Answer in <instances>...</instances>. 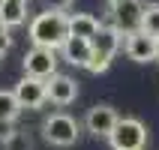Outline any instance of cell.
I'll list each match as a JSON object with an SVG mask.
<instances>
[{"label":"cell","instance_id":"1","mask_svg":"<svg viewBox=\"0 0 159 150\" xmlns=\"http://www.w3.org/2000/svg\"><path fill=\"white\" fill-rule=\"evenodd\" d=\"M69 39V15L57 9H45L30 21V42L39 48H63Z\"/></svg>","mask_w":159,"mask_h":150},{"label":"cell","instance_id":"2","mask_svg":"<svg viewBox=\"0 0 159 150\" xmlns=\"http://www.w3.org/2000/svg\"><path fill=\"white\" fill-rule=\"evenodd\" d=\"M123 39L126 36L117 30V27H111V24H102V30H99L93 39H90V45H93V57H90V66H87V72H93V75H102V72H108V66H111V60H114V54H117V48L123 45Z\"/></svg>","mask_w":159,"mask_h":150},{"label":"cell","instance_id":"3","mask_svg":"<svg viewBox=\"0 0 159 150\" xmlns=\"http://www.w3.org/2000/svg\"><path fill=\"white\" fill-rule=\"evenodd\" d=\"M81 135V126L75 117L63 114V111H57V114H48L42 120V138L48 144H54V147H72V144L78 141Z\"/></svg>","mask_w":159,"mask_h":150},{"label":"cell","instance_id":"4","mask_svg":"<svg viewBox=\"0 0 159 150\" xmlns=\"http://www.w3.org/2000/svg\"><path fill=\"white\" fill-rule=\"evenodd\" d=\"M111 150H144L147 144V126L138 117H120L114 132L108 135Z\"/></svg>","mask_w":159,"mask_h":150},{"label":"cell","instance_id":"5","mask_svg":"<svg viewBox=\"0 0 159 150\" xmlns=\"http://www.w3.org/2000/svg\"><path fill=\"white\" fill-rule=\"evenodd\" d=\"M144 9H147V3H144V0H123V3L111 6V27H117L123 36L135 33V30H141Z\"/></svg>","mask_w":159,"mask_h":150},{"label":"cell","instance_id":"6","mask_svg":"<svg viewBox=\"0 0 159 150\" xmlns=\"http://www.w3.org/2000/svg\"><path fill=\"white\" fill-rule=\"evenodd\" d=\"M24 75H33V78L48 81L51 75H57V51L54 48H39L33 45L30 51L24 54Z\"/></svg>","mask_w":159,"mask_h":150},{"label":"cell","instance_id":"7","mask_svg":"<svg viewBox=\"0 0 159 150\" xmlns=\"http://www.w3.org/2000/svg\"><path fill=\"white\" fill-rule=\"evenodd\" d=\"M15 96L21 102V108H42L48 102V81L33 78V75H24V78L15 84Z\"/></svg>","mask_w":159,"mask_h":150},{"label":"cell","instance_id":"8","mask_svg":"<svg viewBox=\"0 0 159 150\" xmlns=\"http://www.w3.org/2000/svg\"><path fill=\"white\" fill-rule=\"evenodd\" d=\"M117 120H120V114H117L111 105H93L87 111V117H84V126H87L90 135H96V138H108V135L114 132Z\"/></svg>","mask_w":159,"mask_h":150},{"label":"cell","instance_id":"9","mask_svg":"<svg viewBox=\"0 0 159 150\" xmlns=\"http://www.w3.org/2000/svg\"><path fill=\"white\" fill-rule=\"evenodd\" d=\"M123 51L132 63H150L156 60V39L144 30H135L123 39Z\"/></svg>","mask_w":159,"mask_h":150},{"label":"cell","instance_id":"10","mask_svg":"<svg viewBox=\"0 0 159 150\" xmlns=\"http://www.w3.org/2000/svg\"><path fill=\"white\" fill-rule=\"evenodd\" d=\"M75 99H78V81L72 78V75L57 72V75L48 78V102L63 108V105H72Z\"/></svg>","mask_w":159,"mask_h":150},{"label":"cell","instance_id":"11","mask_svg":"<svg viewBox=\"0 0 159 150\" xmlns=\"http://www.w3.org/2000/svg\"><path fill=\"white\" fill-rule=\"evenodd\" d=\"M60 51H63V60H66V63L87 69V66H90V57H93V45H90V39L69 36V39H66V45H63Z\"/></svg>","mask_w":159,"mask_h":150},{"label":"cell","instance_id":"12","mask_svg":"<svg viewBox=\"0 0 159 150\" xmlns=\"http://www.w3.org/2000/svg\"><path fill=\"white\" fill-rule=\"evenodd\" d=\"M102 30L99 18L87 15V12H69V36H81V39H93Z\"/></svg>","mask_w":159,"mask_h":150},{"label":"cell","instance_id":"13","mask_svg":"<svg viewBox=\"0 0 159 150\" xmlns=\"http://www.w3.org/2000/svg\"><path fill=\"white\" fill-rule=\"evenodd\" d=\"M27 18V0H0V27H18Z\"/></svg>","mask_w":159,"mask_h":150},{"label":"cell","instance_id":"14","mask_svg":"<svg viewBox=\"0 0 159 150\" xmlns=\"http://www.w3.org/2000/svg\"><path fill=\"white\" fill-rule=\"evenodd\" d=\"M18 114H21V102H18L15 90H0V126L15 123Z\"/></svg>","mask_w":159,"mask_h":150},{"label":"cell","instance_id":"15","mask_svg":"<svg viewBox=\"0 0 159 150\" xmlns=\"http://www.w3.org/2000/svg\"><path fill=\"white\" fill-rule=\"evenodd\" d=\"M141 30L150 33L153 39H159V3H147L144 18H141Z\"/></svg>","mask_w":159,"mask_h":150},{"label":"cell","instance_id":"16","mask_svg":"<svg viewBox=\"0 0 159 150\" xmlns=\"http://www.w3.org/2000/svg\"><path fill=\"white\" fill-rule=\"evenodd\" d=\"M3 150H33V144H30L27 132L15 129V132H9L6 138H3Z\"/></svg>","mask_w":159,"mask_h":150},{"label":"cell","instance_id":"17","mask_svg":"<svg viewBox=\"0 0 159 150\" xmlns=\"http://www.w3.org/2000/svg\"><path fill=\"white\" fill-rule=\"evenodd\" d=\"M9 45H12V36H9L6 27H0V54H6V51H9Z\"/></svg>","mask_w":159,"mask_h":150},{"label":"cell","instance_id":"18","mask_svg":"<svg viewBox=\"0 0 159 150\" xmlns=\"http://www.w3.org/2000/svg\"><path fill=\"white\" fill-rule=\"evenodd\" d=\"M72 0H51V9H57V12H66V6H69Z\"/></svg>","mask_w":159,"mask_h":150},{"label":"cell","instance_id":"19","mask_svg":"<svg viewBox=\"0 0 159 150\" xmlns=\"http://www.w3.org/2000/svg\"><path fill=\"white\" fill-rule=\"evenodd\" d=\"M108 6H117V3H123V0H105Z\"/></svg>","mask_w":159,"mask_h":150},{"label":"cell","instance_id":"20","mask_svg":"<svg viewBox=\"0 0 159 150\" xmlns=\"http://www.w3.org/2000/svg\"><path fill=\"white\" fill-rule=\"evenodd\" d=\"M156 63H159V39H156Z\"/></svg>","mask_w":159,"mask_h":150},{"label":"cell","instance_id":"21","mask_svg":"<svg viewBox=\"0 0 159 150\" xmlns=\"http://www.w3.org/2000/svg\"><path fill=\"white\" fill-rule=\"evenodd\" d=\"M0 57H3V54H0Z\"/></svg>","mask_w":159,"mask_h":150}]
</instances>
